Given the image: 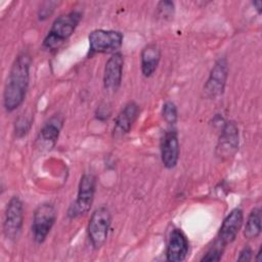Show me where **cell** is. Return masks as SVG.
<instances>
[{
  "mask_svg": "<svg viewBox=\"0 0 262 262\" xmlns=\"http://www.w3.org/2000/svg\"><path fill=\"white\" fill-rule=\"evenodd\" d=\"M174 3L171 1H161L158 3L157 6V12L158 16L168 19L170 18L174 13Z\"/></svg>",
  "mask_w": 262,
  "mask_h": 262,
  "instance_id": "cell-21",
  "label": "cell"
},
{
  "mask_svg": "<svg viewBox=\"0 0 262 262\" xmlns=\"http://www.w3.org/2000/svg\"><path fill=\"white\" fill-rule=\"evenodd\" d=\"M161 59V49L156 43L143 47L140 53V68L144 77L148 78L156 72Z\"/></svg>",
  "mask_w": 262,
  "mask_h": 262,
  "instance_id": "cell-16",
  "label": "cell"
},
{
  "mask_svg": "<svg viewBox=\"0 0 262 262\" xmlns=\"http://www.w3.org/2000/svg\"><path fill=\"white\" fill-rule=\"evenodd\" d=\"M112 215L106 207H99L93 211L87 225V234L93 249H100L108 235Z\"/></svg>",
  "mask_w": 262,
  "mask_h": 262,
  "instance_id": "cell-4",
  "label": "cell"
},
{
  "mask_svg": "<svg viewBox=\"0 0 262 262\" xmlns=\"http://www.w3.org/2000/svg\"><path fill=\"white\" fill-rule=\"evenodd\" d=\"M260 257H261V248H260V249H259V251L257 252V256H256V258H255V259H256V261H260V260H261V259H260Z\"/></svg>",
  "mask_w": 262,
  "mask_h": 262,
  "instance_id": "cell-25",
  "label": "cell"
},
{
  "mask_svg": "<svg viewBox=\"0 0 262 262\" xmlns=\"http://www.w3.org/2000/svg\"><path fill=\"white\" fill-rule=\"evenodd\" d=\"M124 36L119 31L97 29L93 30L89 36V52L96 53H116L122 47Z\"/></svg>",
  "mask_w": 262,
  "mask_h": 262,
  "instance_id": "cell-5",
  "label": "cell"
},
{
  "mask_svg": "<svg viewBox=\"0 0 262 262\" xmlns=\"http://www.w3.org/2000/svg\"><path fill=\"white\" fill-rule=\"evenodd\" d=\"M24 224V206L23 202L17 195H13L7 203L4 219H3V233L4 236L14 242L16 241L23 230Z\"/></svg>",
  "mask_w": 262,
  "mask_h": 262,
  "instance_id": "cell-6",
  "label": "cell"
},
{
  "mask_svg": "<svg viewBox=\"0 0 262 262\" xmlns=\"http://www.w3.org/2000/svg\"><path fill=\"white\" fill-rule=\"evenodd\" d=\"M253 5L256 7L257 11L260 13L261 12V7H262V2L261 1H254Z\"/></svg>",
  "mask_w": 262,
  "mask_h": 262,
  "instance_id": "cell-24",
  "label": "cell"
},
{
  "mask_svg": "<svg viewBox=\"0 0 262 262\" xmlns=\"http://www.w3.org/2000/svg\"><path fill=\"white\" fill-rule=\"evenodd\" d=\"M56 220V211L51 203L40 204L33 215L32 233L36 244H42Z\"/></svg>",
  "mask_w": 262,
  "mask_h": 262,
  "instance_id": "cell-7",
  "label": "cell"
},
{
  "mask_svg": "<svg viewBox=\"0 0 262 262\" xmlns=\"http://www.w3.org/2000/svg\"><path fill=\"white\" fill-rule=\"evenodd\" d=\"M82 19L79 10H72L56 17L43 40V47L49 51L59 48L75 32Z\"/></svg>",
  "mask_w": 262,
  "mask_h": 262,
  "instance_id": "cell-2",
  "label": "cell"
},
{
  "mask_svg": "<svg viewBox=\"0 0 262 262\" xmlns=\"http://www.w3.org/2000/svg\"><path fill=\"white\" fill-rule=\"evenodd\" d=\"M252 256H253V251H252L251 247L245 246L242 249V251L239 252L237 261H250V260H252Z\"/></svg>",
  "mask_w": 262,
  "mask_h": 262,
  "instance_id": "cell-23",
  "label": "cell"
},
{
  "mask_svg": "<svg viewBox=\"0 0 262 262\" xmlns=\"http://www.w3.org/2000/svg\"><path fill=\"white\" fill-rule=\"evenodd\" d=\"M227 77L228 62L225 57H220L214 63L204 85V95L208 98H216L220 96L224 91Z\"/></svg>",
  "mask_w": 262,
  "mask_h": 262,
  "instance_id": "cell-8",
  "label": "cell"
},
{
  "mask_svg": "<svg viewBox=\"0 0 262 262\" xmlns=\"http://www.w3.org/2000/svg\"><path fill=\"white\" fill-rule=\"evenodd\" d=\"M33 123V117L31 114H21L14 122V135L17 138H21L28 134Z\"/></svg>",
  "mask_w": 262,
  "mask_h": 262,
  "instance_id": "cell-18",
  "label": "cell"
},
{
  "mask_svg": "<svg viewBox=\"0 0 262 262\" xmlns=\"http://www.w3.org/2000/svg\"><path fill=\"white\" fill-rule=\"evenodd\" d=\"M261 233V210L260 208L256 207L254 208L251 213L248 216L245 229H244V235L248 239L256 238Z\"/></svg>",
  "mask_w": 262,
  "mask_h": 262,
  "instance_id": "cell-17",
  "label": "cell"
},
{
  "mask_svg": "<svg viewBox=\"0 0 262 262\" xmlns=\"http://www.w3.org/2000/svg\"><path fill=\"white\" fill-rule=\"evenodd\" d=\"M124 56L118 51L107 59L103 71V87L108 92H116L122 83Z\"/></svg>",
  "mask_w": 262,
  "mask_h": 262,
  "instance_id": "cell-10",
  "label": "cell"
},
{
  "mask_svg": "<svg viewBox=\"0 0 262 262\" xmlns=\"http://www.w3.org/2000/svg\"><path fill=\"white\" fill-rule=\"evenodd\" d=\"M180 146L175 129H169L161 139V159L167 169L174 168L179 160Z\"/></svg>",
  "mask_w": 262,
  "mask_h": 262,
  "instance_id": "cell-13",
  "label": "cell"
},
{
  "mask_svg": "<svg viewBox=\"0 0 262 262\" xmlns=\"http://www.w3.org/2000/svg\"><path fill=\"white\" fill-rule=\"evenodd\" d=\"M188 241L185 234L178 228L171 231L166 250V259L170 262L183 261L188 254Z\"/></svg>",
  "mask_w": 262,
  "mask_h": 262,
  "instance_id": "cell-15",
  "label": "cell"
},
{
  "mask_svg": "<svg viewBox=\"0 0 262 262\" xmlns=\"http://www.w3.org/2000/svg\"><path fill=\"white\" fill-rule=\"evenodd\" d=\"M95 187V176L91 173L83 174L79 182L77 198L68 210V217L70 219L78 218L90 210L94 200Z\"/></svg>",
  "mask_w": 262,
  "mask_h": 262,
  "instance_id": "cell-3",
  "label": "cell"
},
{
  "mask_svg": "<svg viewBox=\"0 0 262 262\" xmlns=\"http://www.w3.org/2000/svg\"><path fill=\"white\" fill-rule=\"evenodd\" d=\"M62 124L63 118L59 114H55L50 119H48L38 133L36 140L38 147L46 150L54 147L58 140Z\"/></svg>",
  "mask_w": 262,
  "mask_h": 262,
  "instance_id": "cell-11",
  "label": "cell"
},
{
  "mask_svg": "<svg viewBox=\"0 0 262 262\" xmlns=\"http://www.w3.org/2000/svg\"><path fill=\"white\" fill-rule=\"evenodd\" d=\"M58 3L56 1H46V2H43L39 8V11H38V17L39 19L41 20H44L46 19L48 16H50L52 14V12L54 11L56 5Z\"/></svg>",
  "mask_w": 262,
  "mask_h": 262,
  "instance_id": "cell-22",
  "label": "cell"
},
{
  "mask_svg": "<svg viewBox=\"0 0 262 262\" xmlns=\"http://www.w3.org/2000/svg\"><path fill=\"white\" fill-rule=\"evenodd\" d=\"M243 221H244L243 210L239 208L232 209L224 218L220 226L216 241L224 248L227 245L231 244L235 239L239 229L242 228Z\"/></svg>",
  "mask_w": 262,
  "mask_h": 262,
  "instance_id": "cell-9",
  "label": "cell"
},
{
  "mask_svg": "<svg viewBox=\"0 0 262 262\" xmlns=\"http://www.w3.org/2000/svg\"><path fill=\"white\" fill-rule=\"evenodd\" d=\"M139 115V106L134 101H129L119 112L114 121L113 136L118 138L127 134Z\"/></svg>",
  "mask_w": 262,
  "mask_h": 262,
  "instance_id": "cell-14",
  "label": "cell"
},
{
  "mask_svg": "<svg viewBox=\"0 0 262 262\" xmlns=\"http://www.w3.org/2000/svg\"><path fill=\"white\" fill-rule=\"evenodd\" d=\"M162 116L169 125H174L178 118L175 103L172 101H166L162 107Z\"/></svg>",
  "mask_w": 262,
  "mask_h": 262,
  "instance_id": "cell-19",
  "label": "cell"
},
{
  "mask_svg": "<svg viewBox=\"0 0 262 262\" xmlns=\"http://www.w3.org/2000/svg\"><path fill=\"white\" fill-rule=\"evenodd\" d=\"M224 247L221 246L217 241L215 242L214 246L204 255L201 261H220L222 258Z\"/></svg>",
  "mask_w": 262,
  "mask_h": 262,
  "instance_id": "cell-20",
  "label": "cell"
},
{
  "mask_svg": "<svg viewBox=\"0 0 262 262\" xmlns=\"http://www.w3.org/2000/svg\"><path fill=\"white\" fill-rule=\"evenodd\" d=\"M31 56L28 52H20L14 58L3 92V104L7 112H13L25 100L29 82Z\"/></svg>",
  "mask_w": 262,
  "mask_h": 262,
  "instance_id": "cell-1",
  "label": "cell"
},
{
  "mask_svg": "<svg viewBox=\"0 0 262 262\" xmlns=\"http://www.w3.org/2000/svg\"><path fill=\"white\" fill-rule=\"evenodd\" d=\"M238 148V128L233 121L225 123L222 128L218 144L216 147L217 156L222 159L232 157Z\"/></svg>",
  "mask_w": 262,
  "mask_h": 262,
  "instance_id": "cell-12",
  "label": "cell"
}]
</instances>
